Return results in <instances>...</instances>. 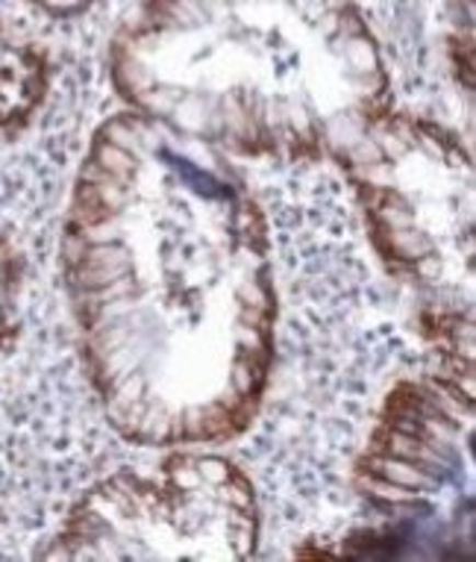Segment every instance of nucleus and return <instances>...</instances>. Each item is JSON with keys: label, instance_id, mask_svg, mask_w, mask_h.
Here are the masks:
<instances>
[{"label": "nucleus", "instance_id": "obj_2", "mask_svg": "<svg viewBox=\"0 0 476 562\" xmlns=\"http://www.w3.org/2000/svg\"><path fill=\"white\" fill-rule=\"evenodd\" d=\"M47 71L45 54L27 38L0 27V130H21L45 101Z\"/></svg>", "mask_w": 476, "mask_h": 562}, {"label": "nucleus", "instance_id": "obj_1", "mask_svg": "<svg viewBox=\"0 0 476 562\" xmlns=\"http://www.w3.org/2000/svg\"><path fill=\"white\" fill-rule=\"evenodd\" d=\"M356 154L359 192L383 254L421 292L471 295V168L450 142L365 127Z\"/></svg>", "mask_w": 476, "mask_h": 562}, {"label": "nucleus", "instance_id": "obj_3", "mask_svg": "<svg viewBox=\"0 0 476 562\" xmlns=\"http://www.w3.org/2000/svg\"><path fill=\"white\" fill-rule=\"evenodd\" d=\"M24 286V257L12 236L0 233V350L19 336V301Z\"/></svg>", "mask_w": 476, "mask_h": 562}, {"label": "nucleus", "instance_id": "obj_4", "mask_svg": "<svg viewBox=\"0 0 476 562\" xmlns=\"http://www.w3.org/2000/svg\"><path fill=\"white\" fill-rule=\"evenodd\" d=\"M27 3L38 7V10L50 12V15H68V12L83 10L89 0H27Z\"/></svg>", "mask_w": 476, "mask_h": 562}]
</instances>
